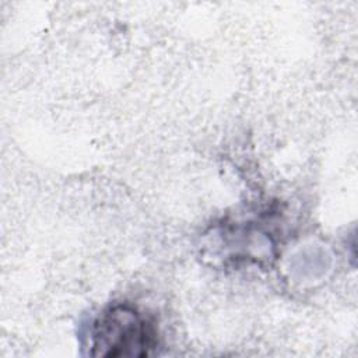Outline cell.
Returning <instances> with one entry per match:
<instances>
[{"instance_id":"cell-1","label":"cell","mask_w":358,"mask_h":358,"mask_svg":"<svg viewBox=\"0 0 358 358\" xmlns=\"http://www.w3.org/2000/svg\"><path fill=\"white\" fill-rule=\"evenodd\" d=\"M158 347V330L154 320L130 303L106 308L91 330L92 357L143 358Z\"/></svg>"}]
</instances>
